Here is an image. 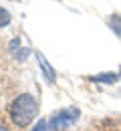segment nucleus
<instances>
[{
	"label": "nucleus",
	"instance_id": "423d86ee",
	"mask_svg": "<svg viewBox=\"0 0 121 131\" xmlns=\"http://www.w3.org/2000/svg\"><path fill=\"white\" fill-rule=\"evenodd\" d=\"M10 20H12V16H10V12H8L6 8H2V6H0V28H4V26H8V24H10Z\"/></svg>",
	"mask_w": 121,
	"mask_h": 131
},
{
	"label": "nucleus",
	"instance_id": "7ed1b4c3",
	"mask_svg": "<svg viewBox=\"0 0 121 131\" xmlns=\"http://www.w3.org/2000/svg\"><path fill=\"white\" fill-rule=\"evenodd\" d=\"M121 73H101V75H93L89 77L93 83H105V85H113L115 81H119Z\"/></svg>",
	"mask_w": 121,
	"mask_h": 131
},
{
	"label": "nucleus",
	"instance_id": "20e7f679",
	"mask_svg": "<svg viewBox=\"0 0 121 131\" xmlns=\"http://www.w3.org/2000/svg\"><path fill=\"white\" fill-rule=\"evenodd\" d=\"M107 26L113 30V34L117 38H121V14H111L107 18Z\"/></svg>",
	"mask_w": 121,
	"mask_h": 131
},
{
	"label": "nucleus",
	"instance_id": "6e6552de",
	"mask_svg": "<svg viewBox=\"0 0 121 131\" xmlns=\"http://www.w3.org/2000/svg\"><path fill=\"white\" fill-rule=\"evenodd\" d=\"M0 131H6V129H4V127H2V125H0Z\"/></svg>",
	"mask_w": 121,
	"mask_h": 131
},
{
	"label": "nucleus",
	"instance_id": "f257e3e1",
	"mask_svg": "<svg viewBox=\"0 0 121 131\" xmlns=\"http://www.w3.org/2000/svg\"><path fill=\"white\" fill-rule=\"evenodd\" d=\"M36 113H38V101L30 93L18 95L8 107V117H10L12 125H16V127L30 125L32 119H36Z\"/></svg>",
	"mask_w": 121,
	"mask_h": 131
},
{
	"label": "nucleus",
	"instance_id": "f03ea898",
	"mask_svg": "<svg viewBox=\"0 0 121 131\" xmlns=\"http://www.w3.org/2000/svg\"><path fill=\"white\" fill-rule=\"evenodd\" d=\"M77 117H79V109H67V111H61V113L54 115L49 125H51V129H54V131H63L67 125H71Z\"/></svg>",
	"mask_w": 121,
	"mask_h": 131
},
{
	"label": "nucleus",
	"instance_id": "39448f33",
	"mask_svg": "<svg viewBox=\"0 0 121 131\" xmlns=\"http://www.w3.org/2000/svg\"><path fill=\"white\" fill-rule=\"evenodd\" d=\"M36 59H38V63H40V67H42V73H45V77H47V81H51V83H54V71H52V67L45 61V57L38 52L36 54Z\"/></svg>",
	"mask_w": 121,
	"mask_h": 131
},
{
	"label": "nucleus",
	"instance_id": "0eeeda50",
	"mask_svg": "<svg viewBox=\"0 0 121 131\" xmlns=\"http://www.w3.org/2000/svg\"><path fill=\"white\" fill-rule=\"evenodd\" d=\"M49 129H51V125H49V121H45V119H38L36 125L32 127V131H49Z\"/></svg>",
	"mask_w": 121,
	"mask_h": 131
}]
</instances>
